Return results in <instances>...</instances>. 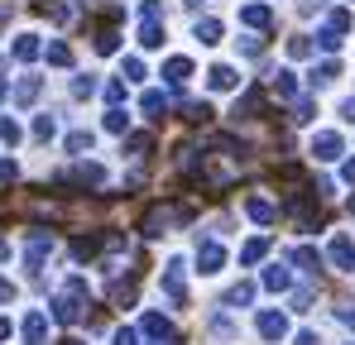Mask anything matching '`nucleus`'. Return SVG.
<instances>
[{
    "instance_id": "nucleus-1",
    "label": "nucleus",
    "mask_w": 355,
    "mask_h": 345,
    "mask_svg": "<svg viewBox=\"0 0 355 345\" xmlns=\"http://www.w3.org/2000/svg\"><path fill=\"white\" fill-rule=\"evenodd\" d=\"M341 149H346L341 134H331V130H317V134H312V159H317V163H336Z\"/></svg>"
},
{
    "instance_id": "nucleus-2",
    "label": "nucleus",
    "mask_w": 355,
    "mask_h": 345,
    "mask_svg": "<svg viewBox=\"0 0 355 345\" xmlns=\"http://www.w3.org/2000/svg\"><path fill=\"white\" fill-rule=\"evenodd\" d=\"M49 254H53V235H44V230H39V235L24 245V269H29V274H39Z\"/></svg>"
},
{
    "instance_id": "nucleus-3",
    "label": "nucleus",
    "mask_w": 355,
    "mask_h": 345,
    "mask_svg": "<svg viewBox=\"0 0 355 345\" xmlns=\"http://www.w3.org/2000/svg\"><path fill=\"white\" fill-rule=\"evenodd\" d=\"M221 264H226V249H221L216 240H202V245H197V274L211 278V274H221Z\"/></svg>"
},
{
    "instance_id": "nucleus-4",
    "label": "nucleus",
    "mask_w": 355,
    "mask_h": 345,
    "mask_svg": "<svg viewBox=\"0 0 355 345\" xmlns=\"http://www.w3.org/2000/svg\"><path fill=\"white\" fill-rule=\"evenodd\" d=\"M327 254H331V264H336L341 274H355V240L351 235H331Z\"/></svg>"
},
{
    "instance_id": "nucleus-5",
    "label": "nucleus",
    "mask_w": 355,
    "mask_h": 345,
    "mask_svg": "<svg viewBox=\"0 0 355 345\" xmlns=\"http://www.w3.org/2000/svg\"><path fill=\"white\" fill-rule=\"evenodd\" d=\"M19 336H24V345H44L49 341V317H44V312H29V317L19 321Z\"/></svg>"
},
{
    "instance_id": "nucleus-6",
    "label": "nucleus",
    "mask_w": 355,
    "mask_h": 345,
    "mask_svg": "<svg viewBox=\"0 0 355 345\" xmlns=\"http://www.w3.org/2000/svg\"><path fill=\"white\" fill-rule=\"evenodd\" d=\"M259 336L264 341H284L288 336V317L284 312H259Z\"/></svg>"
},
{
    "instance_id": "nucleus-7",
    "label": "nucleus",
    "mask_w": 355,
    "mask_h": 345,
    "mask_svg": "<svg viewBox=\"0 0 355 345\" xmlns=\"http://www.w3.org/2000/svg\"><path fill=\"white\" fill-rule=\"evenodd\" d=\"M173 221H178L173 206H154V211L144 216V235H168V230H173Z\"/></svg>"
},
{
    "instance_id": "nucleus-8",
    "label": "nucleus",
    "mask_w": 355,
    "mask_h": 345,
    "mask_svg": "<svg viewBox=\"0 0 355 345\" xmlns=\"http://www.w3.org/2000/svg\"><path fill=\"white\" fill-rule=\"evenodd\" d=\"M245 211H250V221H259V226L279 221V206H274V202H264V197H250V202H245Z\"/></svg>"
},
{
    "instance_id": "nucleus-9",
    "label": "nucleus",
    "mask_w": 355,
    "mask_h": 345,
    "mask_svg": "<svg viewBox=\"0 0 355 345\" xmlns=\"http://www.w3.org/2000/svg\"><path fill=\"white\" fill-rule=\"evenodd\" d=\"M10 53L19 57V62H34V57L44 53V44H39V34H19V39H15V48H10Z\"/></svg>"
},
{
    "instance_id": "nucleus-10",
    "label": "nucleus",
    "mask_w": 355,
    "mask_h": 345,
    "mask_svg": "<svg viewBox=\"0 0 355 345\" xmlns=\"http://www.w3.org/2000/svg\"><path fill=\"white\" fill-rule=\"evenodd\" d=\"M207 82H211V91H231L240 77H236V67H226V62H221V67H211V72H207Z\"/></svg>"
},
{
    "instance_id": "nucleus-11",
    "label": "nucleus",
    "mask_w": 355,
    "mask_h": 345,
    "mask_svg": "<svg viewBox=\"0 0 355 345\" xmlns=\"http://www.w3.org/2000/svg\"><path fill=\"white\" fill-rule=\"evenodd\" d=\"M164 77H168L173 87H182V82L192 77V62H187V57H168V62H164Z\"/></svg>"
},
{
    "instance_id": "nucleus-12",
    "label": "nucleus",
    "mask_w": 355,
    "mask_h": 345,
    "mask_svg": "<svg viewBox=\"0 0 355 345\" xmlns=\"http://www.w3.org/2000/svg\"><path fill=\"white\" fill-rule=\"evenodd\" d=\"M240 19H245L250 29H264V24L274 19V10H269V5H245V10H240Z\"/></svg>"
},
{
    "instance_id": "nucleus-13",
    "label": "nucleus",
    "mask_w": 355,
    "mask_h": 345,
    "mask_svg": "<svg viewBox=\"0 0 355 345\" xmlns=\"http://www.w3.org/2000/svg\"><path fill=\"white\" fill-rule=\"evenodd\" d=\"M39 91H44V82H39V77H19L15 101H19V106H29V101H39Z\"/></svg>"
},
{
    "instance_id": "nucleus-14",
    "label": "nucleus",
    "mask_w": 355,
    "mask_h": 345,
    "mask_svg": "<svg viewBox=\"0 0 355 345\" xmlns=\"http://www.w3.org/2000/svg\"><path fill=\"white\" fill-rule=\"evenodd\" d=\"M288 283H293V274H288L284 264H274V269H264V288H269V292H284Z\"/></svg>"
},
{
    "instance_id": "nucleus-15",
    "label": "nucleus",
    "mask_w": 355,
    "mask_h": 345,
    "mask_svg": "<svg viewBox=\"0 0 355 345\" xmlns=\"http://www.w3.org/2000/svg\"><path fill=\"white\" fill-rule=\"evenodd\" d=\"M144 336H154V341H164V336H173V326H168V317H159V312H149V317H144Z\"/></svg>"
},
{
    "instance_id": "nucleus-16",
    "label": "nucleus",
    "mask_w": 355,
    "mask_h": 345,
    "mask_svg": "<svg viewBox=\"0 0 355 345\" xmlns=\"http://www.w3.org/2000/svg\"><path fill=\"white\" fill-rule=\"evenodd\" d=\"M293 264H297V269H302V274H317V269H322V254L302 245V249H293Z\"/></svg>"
},
{
    "instance_id": "nucleus-17",
    "label": "nucleus",
    "mask_w": 355,
    "mask_h": 345,
    "mask_svg": "<svg viewBox=\"0 0 355 345\" xmlns=\"http://www.w3.org/2000/svg\"><path fill=\"white\" fill-rule=\"evenodd\" d=\"M139 44H144V48H159V44H164V29H159V19H144V29H139Z\"/></svg>"
},
{
    "instance_id": "nucleus-18",
    "label": "nucleus",
    "mask_w": 355,
    "mask_h": 345,
    "mask_svg": "<svg viewBox=\"0 0 355 345\" xmlns=\"http://www.w3.org/2000/svg\"><path fill=\"white\" fill-rule=\"evenodd\" d=\"M72 177H77V182H92V187H96V182H106V168H101V163H82V168L72 172Z\"/></svg>"
},
{
    "instance_id": "nucleus-19",
    "label": "nucleus",
    "mask_w": 355,
    "mask_h": 345,
    "mask_svg": "<svg viewBox=\"0 0 355 345\" xmlns=\"http://www.w3.org/2000/svg\"><path fill=\"white\" fill-rule=\"evenodd\" d=\"M192 34H197L202 44H216V39H221V24H216V19H197V29H192Z\"/></svg>"
},
{
    "instance_id": "nucleus-20",
    "label": "nucleus",
    "mask_w": 355,
    "mask_h": 345,
    "mask_svg": "<svg viewBox=\"0 0 355 345\" xmlns=\"http://www.w3.org/2000/svg\"><path fill=\"white\" fill-rule=\"evenodd\" d=\"M341 77V67L336 62H322V67H312V87H327V82H336Z\"/></svg>"
},
{
    "instance_id": "nucleus-21",
    "label": "nucleus",
    "mask_w": 355,
    "mask_h": 345,
    "mask_svg": "<svg viewBox=\"0 0 355 345\" xmlns=\"http://www.w3.org/2000/svg\"><path fill=\"white\" fill-rule=\"evenodd\" d=\"M92 144H96V139H92L87 130H72V134H67V154H87Z\"/></svg>"
},
{
    "instance_id": "nucleus-22",
    "label": "nucleus",
    "mask_w": 355,
    "mask_h": 345,
    "mask_svg": "<svg viewBox=\"0 0 355 345\" xmlns=\"http://www.w3.org/2000/svg\"><path fill=\"white\" fill-rule=\"evenodd\" d=\"M226 302H231V307H250V302H254V283H236Z\"/></svg>"
},
{
    "instance_id": "nucleus-23",
    "label": "nucleus",
    "mask_w": 355,
    "mask_h": 345,
    "mask_svg": "<svg viewBox=\"0 0 355 345\" xmlns=\"http://www.w3.org/2000/svg\"><path fill=\"white\" fill-rule=\"evenodd\" d=\"M53 134H58V120L53 115H39L34 120V139H53Z\"/></svg>"
},
{
    "instance_id": "nucleus-24",
    "label": "nucleus",
    "mask_w": 355,
    "mask_h": 345,
    "mask_svg": "<svg viewBox=\"0 0 355 345\" xmlns=\"http://www.w3.org/2000/svg\"><path fill=\"white\" fill-rule=\"evenodd\" d=\"M139 111H144L149 120H154V115L164 111V91H144V101H139Z\"/></svg>"
},
{
    "instance_id": "nucleus-25",
    "label": "nucleus",
    "mask_w": 355,
    "mask_h": 345,
    "mask_svg": "<svg viewBox=\"0 0 355 345\" xmlns=\"http://www.w3.org/2000/svg\"><path fill=\"white\" fill-rule=\"evenodd\" d=\"M120 72H125V82H144V62H139V57H125Z\"/></svg>"
},
{
    "instance_id": "nucleus-26",
    "label": "nucleus",
    "mask_w": 355,
    "mask_h": 345,
    "mask_svg": "<svg viewBox=\"0 0 355 345\" xmlns=\"http://www.w3.org/2000/svg\"><path fill=\"white\" fill-rule=\"evenodd\" d=\"M0 139H5V144H19V120L0 115Z\"/></svg>"
},
{
    "instance_id": "nucleus-27",
    "label": "nucleus",
    "mask_w": 355,
    "mask_h": 345,
    "mask_svg": "<svg viewBox=\"0 0 355 345\" xmlns=\"http://www.w3.org/2000/svg\"><path fill=\"white\" fill-rule=\"evenodd\" d=\"M49 62H53V67H67V62H72V48H67V44H49Z\"/></svg>"
},
{
    "instance_id": "nucleus-28",
    "label": "nucleus",
    "mask_w": 355,
    "mask_h": 345,
    "mask_svg": "<svg viewBox=\"0 0 355 345\" xmlns=\"http://www.w3.org/2000/svg\"><path fill=\"white\" fill-rule=\"evenodd\" d=\"M317 44H322V53H336V48H341V34H336V29H322Z\"/></svg>"
},
{
    "instance_id": "nucleus-29",
    "label": "nucleus",
    "mask_w": 355,
    "mask_h": 345,
    "mask_svg": "<svg viewBox=\"0 0 355 345\" xmlns=\"http://www.w3.org/2000/svg\"><path fill=\"white\" fill-rule=\"evenodd\" d=\"M264 249H269V245H264V240H250V245H245V249H240V264H254V259H259V254H264Z\"/></svg>"
},
{
    "instance_id": "nucleus-30",
    "label": "nucleus",
    "mask_w": 355,
    "mask_h": 345,
    "mask_svg": "<svg viewBox=\"0 0 355 345\" xmlns=\"http://www.w3.org/2000/svg\"><path fill=\"white\" fill-rule=\"evenodd\" d=\"M274 87H279V96H297V82H293V72H279V77H274Z\"/></svg>"
},
{
    "instance_id": "nucleus-31",
    "label": "nucleus",
    "mask_w": 355,
    "mask_h": 345,
    "mask_svg": "<svg viewBox=\"0 0 355 345\" xmlns=\"http://www.w3.org/2000/svg\"><path fill=\"white\" fill-rule=\"evenodd\" d=\"M92 91H96V77H77V82H72V96H77V101L92 96Z\"/></svg>"
},
{
    "instance_id": "nucleus-32",
    "label": "nucleus",
    "mask_w": 355,
    "mask_h": 345,
    "mask_svg": "<svg viewBox=\"0 0 355 345\" xmlns=\"http://www.w3.org/2000/svg\"><path fill=\"white\" fill-rule=\"evenodd\" d=\"M125 125H130V115H125V111H111V115H106V130H111V134H125Z\"/></svg>"
},
{
    "instance_id": "nucleus-33",
    "label": "nucleus",
    "mask_w": 355,
    "mask_h": 345,
    "mask_svg": "<svg viewBox=\"0 0 355 345\" xmlns=\"http://www.w3.org/2000/svg\"><path fill=\"white\" fill-rule=\"evenodd\" d=\"M19 177V163L15 159H0V182H15Z\"/></svg>"
},
{
    "instance_id": "nucleus-34",
    "label": "nucleus",
    "mask_w": 355,
    "mask_h": 345,
    "mask_svg": "<svg viewBox=\"0 0 355 345\" xmlns=\"http://www.w3.org/2000/svg\"><path fill=\"white\" fill-rule=\"evenodd\" d=\"M327 29H336V34H341V29H351V10H336V15H331V24H327Z\"/></svg>"
},
{
    "instance_id": "nucleus-35",
    "label": "nucleus",
    "mask_w": 355,
    "mask_h": 345,
    "mask_svg": "<svg viewBox=\"0 0 355 345\" xmlns=\"http://www.w3.org/2000/svg\"><path fill=\"white\" fill-rule=\"evenodd\" d=\"M106 101H111V106L125 101V82H111V87H106Z\"/></svg>"
},
{
    "instance_id": "nucleus-36",
    "label": "nucleus",
    "mask_w": 355,
    "mask_h": 345,
    "mask_svg": "<svg viewBox=\"0 0 355 345\" xmlns=\"http://www.w3.org/2000/svg\"><path fill=\"white\" fill-rule=\"evenodd\" d=\"M307 48H312L307 39H293V44H288V53H293V57H307Z\"/></svg>"
},
{
    "instance_id": "nucleus-37",
    "label": "nucleus",
    "mask_w": 355,
    "mask_h": 345,
    "mask_svg": "<svg viewBox=\"0 0 355 345\" xmlns=\"http://www.w3.org/2000/svg\"><path fill=\"white\" fill-rule=\"evenodd\" d=\"M135 341H139V336H135L130 326H125V331H116V345H135Z\"/></svg>"
},
{
    "instance_id": "nucleus-38",
    "label": "nucleus",
    "mask_w": 355,
    "mask_h": 345,
    "mask_svg": "<svg viewBox=\"0 0 355 345\" xmlns=\"http://www.w3.org/2000/svg\"><path fill=\"white\" fill-rule=\"evenodd\" d=\"M10 297H15V283H10V278H0V302H10Z\"/></svg>"
},
{
    "instance_id": "nucleus-39",
    "label": "nucleus",
    "mask_w": 355,
    "mask_h": 345,
    "mask_svg": "<svg viewBox=\"0 0 355 345\" xmlns=\"http://www.w3.org/2000/svg\"><path fill=\"white\" fill-rule=\"evenodd\" d=\"M341 115H346V120H355V96H351V101H341Z\"/></svg>"
},
{
    "instance_id": "nucleus-40",
    "label": "nucleus",
    "mask_w": 355,
    "mask_h": 345,
    "mask_svg": "<svg viewBox=\"0 0 355 345\" xmlns=\"http://www.w3.org/2000/svg\"><path fill=\"white\" fill-rule=\"evenodd\" d=\"M5 336H10V321H5V317H0V341H5Z\"/></svg>"
},
{
    "instance_id": "nucleus-41",
    "label": "nucleus",
    "mask_w": 355,
    "mask_h": 345,
    "mask_svg": "<svg viewBox=\"0 0 355 345\" xmlns=\"http://www.w3.org/2000/svg\"><path fill=\"white\" fill-rule=\"evenodd\" d=\"M5 96H10V87H5V82H0V101H5Z\"/></svg>"
},
{
    "instance_id": "nucleus-42",
    "label": "nucleus",
    "mask_w": 355,
    "mask_h": 345,
    "mask_svg": "<svg viewBox=\"0 0 355 345\" xmlns=\"http://www.w3.org/2000/svg\"><path fill=\"white\" fill-rule=\"evenodd\" d=\"M346 321H351V326H355V307H351V312H346Z\"/></svg>"
},
{
    "instance_id": "nucleus-43",
    "label": "nucleus",
    "mask_w": 355,
    "mask_h": 345,
    "mask_svg": "<svg viewBox=\"0 0 355 345\" xmlns=\"http://www.w3.org/2000/svg\"><path fill=\"white\" fill-rule=\"evenodd\" d=\"M5 254H10V249H5V240H0V259H5Z\"/></svg>"
}]
</instances>
